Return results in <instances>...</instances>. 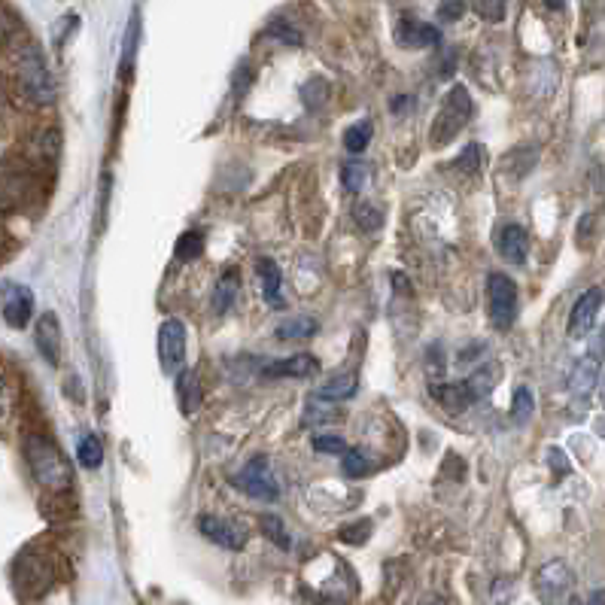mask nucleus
Returning a JSON list of instances; mask_svg holds the SVG:
<instances>
[{
	"label": "nucleus",
	"instance_id": "obj_1",
	"mask_svg": "<svg viewBox=\"0 0 605 605\" xmlns=\"http://www.w3.org/2000/svg\"><path fill=\"white\" fill-rule=\"evenodd\" d=\"M13 67H16V80L22 86V92L34 101V104H52L55 101V83L52 73L40 55V49L34 43H22L13 55Z\"/></svg>",
	"mask_w": 605,
	"mask_h": 605
},
{
	"label": "nucleus",
	"instance_id": "obj_2",
	"mask_svg": "<svg viewBox=\"0 0 605 605\" xmlns=\"http://www.w3.org/2000/svg\"><path fill=\"white\" fill-rule=\"evenodd\" d=\"M25 457H28V466H31V472H34L40 487L55 490V493L70 487V466L64 463L61 450L49 438L31 435L25 441Z\"/></svg>",
	"mask_w": 605,
	"mask_h": 605
},
{
	"label": "nucleus",
	"instance_id": "obj_3",
	"mask_svg": "<svg viewBox=\"0 0 605 605\" xmlns=\"http://www.w3.org/2000/svg\"><path fill=\"white\" fill-rule=\"evenodd\" d=\"M472 95H469V89L466 86H453L447 95H444V101H441V107H438V116H435V122H432V131H429V137H432V146H444V143H450L453 137H457L469 122H472Z\"/></svg>",
	"mask_w": 605,
	"mask_h": 605
},
{
	"label": "nucleus",
	"instance_id": "obj_4",
	"mask_svg": "<svg viewBox=\"0 0 605 605\" xmlns=\"http://www.w3.org/2000/svg\"><path fill=\"white\" fill-rule=\"evenodd\" d=\"M487 311L496 329H508L517 320V286L505 274L487 277Z\"/></svg>",
	"mask_w": 605,
	"mask_h": 605
},
{
	"label": "nucleus",
	"instance_id": "obj_5",
	"mask_svg": "<svg viewBox=\"0 0 605 605\" xmlns=\"http://www.w3.org/2000/svg\"><path fill=\"white\" fill-rule=\"evenodd\" d=\"M232 484H235L238 490H244L247 496L259 499V502H274V499L280 496L277 481H274V475H271L265 457H253V460L232 478Z\"/></svg>",
	"mask_w": 605,
	"mask_h": 605
},
{
	"label": "nucleus",
	"instance_id": "obj_6",
	"mask_svg": "<svg viewBox=\"0 0 605 605\" xmlns=\"http://www.w3.org/2000/svg\"><path fill=\"white\" fill-rule=\"evenodd\" d=\"M186 326L180 320H165L159 326V365L165 374H180L186 365Z\"/></svg>",
	"mask_w": 605,
	"mask_h": 605
},
{
	"label": "nucleus",
	"instance_id": "obj_7",
	"mask_svg": "<svg viewBox=\"0 0 605 605\" xmlns=\"http://www.w3.org/2000/svg\"><path fill=\"white\" fill-rule=\"evenodd\" d=\"M198 529H201L204 539H210L213 545H219L225 551H241L247 545V533H244L238 523H232V520L204 514V517H198Z\"/></svg>",
	"mask_w": 605,
	"mask_h": 605
},
{
	"label": "nucleus",
	"instance_id": "obj_8",
	"mask_svg": "<svg viewBox=\"0 0 605 605\" xmlns=\"http://www.w3.org/2000/svg\"><path fill=\"white\" fill-rule=\"evenodd\" d=\"M569 587H572V572H569V566L560 563V560L542 566L539 575H536V590H539V596H542L545 602L563 599V596L569 593Z\"/></svg>",
	"mask_w": 605,
	"mask_h": 605
},
{
	"label": "nucleus",
	"instance_id": "obj_9",
	"mask_svg": "<svg viewBox=\"0 0 605 605\" xmlns=\"http://www.w3.org/2000/svg\"><path fill=\"white\" fill-rule=\"evenodd\" d=\"M596 381H599V356H596V353H587V356H581V359L575 362L572 377H569L572 399L587 408V399H590Z\"/></svg>",
	"mask_w": 605,
	"mask_h": 605
},
{
	"label": "nucleus",
	"instance_id": "obj_10",
	"mask_svg": "<svg viewBox=\"0 0 605 605\" xmlns=\"http://www.w3.org/2000/svg\"><path fill=\"white\" fill-rule=\"evenodd\" d=\"M599 308H602V292H599V289H587V292L575 301V308H572V314H569V338H584V335L593 329Z\"/></svg>",
	"mask_w": 605,
	"mask_h": 605
},
{
	"label": "nucleus",
	"instance_id": "obj_11",
	"mask_svg": "<svg viewBox=\"0 0 605 605\" xmlns=\"http://www.w3.org/2000/svg\"><path fill=\"white\" fill-rule=\"evenodd\" d=\"M34 341H37L40 356H43L49 365H58V362H61V326H58V317H55L52 311H46V314L37 320Z\"/></svg>",
	"mask_w": 605,
	"mask_h": 605
},
{
	"label": "nucleus",
	"instance_id": "obj_12",
	"mask_svg": "<svg viewBox=\"0 0 605 605\" xmlns=\"http://www.w3.org/2000/svg\"><path fill=\"white\" fill-rule=\"evenodd\" d=\"M496 250H499L502 259L514 262V265L526 262V253H529V235H526V229H520V225H514V222L502 225V229L496 232Z\"/></svg>",
	"mask_w": 605,
	"mask_h": 605
},
{
	"label": "nucleus",
	"instance_id": "obj_13",
	"mask_svg": "<svg viewBox=\"0 0 605 605\" xmlns=\"http://www.w3.org/2000/svg\"><path fill=\"white\" fill-rule=\"evenodd\" d=\"M396 40L399 46L405 49H426V46H438L441 40V31L426 25V22H417V19H405L396 31Z\"/></svg>",
	"mask_w": 605,
	"mask_h": 605
},
{
	"label": "nucleus",
	"instance_id": "obj_14",
	"mask_svg": "<svg viewBox=\"0 0 605 605\" xmlns=\"http://www.w3.org/2000/svg\"><path fill=\"white\" fill-rule=\"evenodd\" d=\"M320 371V362L311 353H295L286 362H271L262 368L265 377H314Z\"/></svg>",
	"mask_w": 605,
	"mask_h": 605
},
{
	"label": "nucleus",
	"instance_id": "obj_15",
	"mask_svg": "<svg viewBox=\"0 0 605 605\" xmlns=\"http://www.w3.org/2000/svg\"><path fill=\"white\" fill-rule=\"evenodd\" d=\"M429 393L438 399V405L447 414H463V411H469V405H475V399L469 396L466 384H453V381L450 384H432Z\"/></svg>",
	"mask_w": 605,
	"mask_h": 605
},
{
	"label": "nucleus",
	"instance_id": "obj_16",
	"mask_svg": "<svg viewBox=\"0 0 605 605\" xmlns=\"http://www.w3.org/2000/svg\"><path fill=\"white\" fill-rule=\"evenodd\" d=\"M31 314H34V295L25 286H16L13 295H10V301L4 305V320L13 329H25L31 323Z\"/></svg>",
	"mask_w": 605,
	"mask_h": 605
},
{
	"label": "nucleus",
	"instance_id": "obj_17",
	"mask_svg": "<svg viewBox=\"0 0 605 605\" xmlns=\"http://www.w3.org/2000/svg\"><path fill=\"white\" fill-rule=\"evenodd\" d=\"M177 399H180V411L186 414V417H192L198 408H201V402H204V393H201V381H198V374L195 371H180L177 374Z\"/></svg>",
	"mask_w": 605,
	"mask_h": 605
},
{
	"label": "nucleus",
	"instance_id": "obj_18",
	"mask_svg": "<svg viewBox=\"0 0 605 605\" xmlns=\"http://www.w3.org/2000/svg\"><path fill=\"white\" fill-rule=\"evenodd\" d=\"M235 298H238V271L235 268H225L213 286V311L222 317L235 308Z\"/></svg>",
	"mask_w": 605,
	"mask_h": 605
},
{
	"label": "nucleus",
	"instance_id": "obj_19",
	"mask_svg": "<svg viewBox=\"0 0 605 605\" xmlns=\"http://www.w3.org/2000/svg\"><path fill=\"white\" fill-rule=\"evenodd\" d=\"M256 274H259V283H262V292L268 298V305L271 308H283V298H280L283 274H280V268L271 259H259L256 262Z\"/></svg>",
	"mask_w": 605,
	"mask_h": 605
},
{
	"label": "nucleus",
	"instance_id": "obj_20",
	"mask_svg": "<svg viewBox=\"0 0 605 605\" xmlns=\"http://www.w3.org/2000/svg\"><path fill=\"white\" fill-rule=\"evenodd\" d=\"M317 329H320V323L314 320V317H289V320H283L280 326H277V338L280 341H308V338H314L317 335Z\"/></svg>",
	"mask_w": 605,
	"mask_h": 605
},
{
	"label": "nucleus",
	"instance_id": "obj_21",
	"mask_svg": "<svg viewBox=\"0 0 605 605\" xmlns=\"http://www.w3.org/2000/svg\"><path fill=\"white\" fill-rule=\"evenodd\" d=\"M499 365H481L472 377H469V381H463L466 384V390H469V396L478 402V399H487L490 393H493V387H496V381H499Z\"/></svg>",
	"mask_w": 605,
	"mask_h": 605
},
{
	"label": "nucleus",
	"instance_id": "obj_22",
	"mask_svg": "<svg viewBox=\"0 0 605 605\" xmlns=\"http://www.w3.org/2000/svg\"><path fill=\"white\" fill-rule=\"evenodd\" d=\"M356 393V377L350 374H341V377H332L329 384H323L317 390V399H326V402H344Z\"/></svg>",
	"mask_w": 605,
	"mask_h": 605
},
{
	"label": "nucleus",
	"instance_id": "obj_23",
	"mask_svg": "<svg viewBox=\"0 0 605 605\" xmlns=\"http://www.w3.org/2000/svg\"><path fill=\"white\" fill-rule=\"evenodd\" d=\"M371 134H374V128H371V122H368V119H359L356 125H350V128H347V134H344V146H347V153L359 156L362 149L371 143Z\"/></svg>",
	"mask_w": 605,
	"mask_h": 605
},
{
	"label": "nucleus",
	"instance_id": "obj_24",
	"mask_svg": "<svg viewBox=\"0 0 605 605\" xmlns=\"http://www.w3.org/2000/svg\"><path fill=\"white\" fill-rule=\"evenodd\" d=\"M368 180H371L368 162H347V165L341 168V183H344L350 192H362V189L368 186Z\"/></svg>",
	"mask_w": 605,
	"mask_h": 605
},
{
	"label": "nucleus",
	"instance_id": "obj_25",
	"mask_svg": "<svg viewBox=\"0 0 605 605\" xmlns=\"http://www.w3.org/2000/svg\"><path fill=\"white\" fill-rule=\"evenodd\" d=\"M77 457H80V466L86 469H98L104 463V447L95 435H86L80 438V447H77Z\"/></svg>",
	"mask_w": 605,
	"mask_h": 605
},
{
	"label": "nucleus",
	"instance_id": "obj_26",
	"mask_svg": "<svg viewBox=\"0 0 605 605\" xmlns=\"http://www.w3.org/2000/svg\"><path fill=\"white\" fill-rule=\"evenodd\" d=\"M533 393H529L526 387H517L514 390V399H511V420L517 423V426H523V423H529V417H533Z\"/></svg>",
	"mask_w": 605,
	"mask_h": 605
},
{
	"label": "nucleus",
	"instance_id": "obj_27",
	"mask_svg": "<svg viewBox=\"0 0 605 605\" xmlns=\"http://www.w3.org/2000/svg\"><path fill=\"white\" fill-rule=\"evenodd\" d=\"M259 529H262V533H265L277 548H289V533H286V526H283V517H277V514H262V517H259Z\"/></svg>",
	"mask_w": 605,
	"mask_h": 605
},
{
	"label": "nucleus",
	"instance_id": "obj_28",
	"mask_svg": "<svg viewBox=\"0 0 605 605\" xmlns=\"http://www.w3.org/2000/svg\"><path fill=\"white\" fill-rule=\"evenodd\" d=\"M174 253H177L180 262H192V259H198V256L204 253V235H201V232H186V235H180Z\"/></svg>",
	"mask_w": 605,
	"mask_h": 605
},
{
	"label": "nucleus",
	"instance_id": "obj_29",
	"mask_svg": "<svg viewBox=\"0 0 605 605\" xmlns=\"http://www.w3.org/2000/svg\"><path fill=\"white\" fill-rule=\"evenodd\" d=\"M353 219L359 222L362 232H377L384 225V213L377 210L374 204H356L353 207Z\"/></svg>",
	"mask_w": 605,
	"mask_h": 605
},
{
	"label": "nucleus",
	"instance_id": "obj_30",
	"mask_svg": "<svg viewBox=\"0 0 605 605\" xmlns=\"http://www.w3.org/2000/svg\"><path fill=\"white\" fill-rule=\"evenodd\" d=\"M341 469H344L347 478H365V475L371 472V463H368L365 453H359V450H347L344 457H341Z\"/></svg>",
	"mask_w": 605,
	"mask_h": 605
},
{
	"label": "nucleus",
	"instance_id": "obj_31",
	"mask_svg": "<svg viewBox=\"0 0 605 605\" xmlns=\"http://www.w3.org/2000/svg\"><path fill=\"white\" fill-rule=\"evenodd\" d=\"M137 31H140V22H137V19H131V25H128V34H125V55H122V77H125V80H131V70H134Z\"/></svg>",
	"mask_w": 605,
	"mask_h": 605
},
{
	"label": "nucleus",
	"instance_id": "obj_32",
	"mask_svg": "<svg viewBox=\"0 0 605 605\" xmlns=\"http://www.w3.org/2000/svg\"><path fill=\"white\" fill-rule=\"evenodd\" d=\"M314 450L326 453V457H344L347 441L341 435H314Z\"/></svg>",
	"mask_w": 605,
	"mask_h": 605
},
{
	"label": "nucleus",
	"instance_id": "obj_33",
	"mask_svg": "<svg viewBox=\"0 0 605 605\" xmlns=\"http://www.w3.org/2000/svg\"><path fill=\"white\" fill-rule=\"evenodd\" d=\"M301 98H305V104L311 107V110H317V107H323L326 104V98H329V86H326V80H311V83H305V89H301Z\"/></svg>",
	"mask_w": 605,
	"mask_h": 605
},
{
	"label": "nucleus",
	"instance_id": "obj_34",
	"mask_svg": "<svg viewBox=\"0 0 605 605\" xmlns=\"http://www.w3.org/2000/svg\"><path fill=\"white\" fill-rule=\"evenodd\" d=\"M368 536H371V520L347 523L341 529V542H347V545H362V542H368Z\"/></svg>",
	"mask_w": 605,
	"mask_h": 605
},
{
	"label": "nucleus",
	"instance_id": "obj_35",
	"mask_svg": "<svg viewBox=\"0 0 605 605\" xmlns=\"http://www.w3.org/2000/svg\"><path fill=\"white\" fill-rule=\"evenodd\" d=\"M332 417H338V408L329 405V402H317V399H311L308 408H305V420H308V423H329Z\"/></svg>",
	"mask_w": 605,
	"mask_h": 605
},
{
	"label": "nucleus",
	"instance_id": "obj_36",
	"mask_svg": "<svg viewBox=\"0 0 605 605\" xmlns=\"http://www.w3.org/2000/svg\"><path fill=\"white\" fill-rule=\"evenodd\" d=\"M505 4H508V0H478L475 10H478V16L487 19V22H502V16H505Z\"/></svg>",
	"mask_w": 605,
	"mask_h": 605
},
{
	"label": "nucleus",
	"instance_id": "obj_37",
	"mask_svg": "<svg viewBox=\"0 0 605 605\" xmlns=\"http://www.w3.org/2000/svg\"><path fill=\"white\" fill-rule=\"evenodd\" d=\"M463 13H466V0H441V7H438V16L444 22H457Z\"/></svg>",
	"mask_w": 605,
	"mask_h": 605
},
{
	"label": "nucleus",
	"instance_id": "obj_38",
	"mask_svg": "<svg viewBox=\"0 0 605 605\" xmlns=\"http://www.w3.org/2000/svg\"><path fill=\"white\" fill-rule=\"evenodd\" d=\"M457 165H460L463 171H478V168H481V146H478V143H469V146L463 149V156L457 159Z\"/></svg>",
	"mask_w": 605,
	"mask_h": 605
},
{
	"label": "nucleus",
	"instance_id": "obj_39",
	"mask_svg": "<svg viewBox=\"0 0 605 605\" xmlns=\"http://www.w3.org/2000/svg\"><path fill=\"white\" fill-rule=\"evenodd\" d=\"M268 34H271V37H277L280 43H289V46H298V43H301V34H298L295 28L283 25V22H274V25L268 28Z\"/></svg>",
	"mask_w": 605,
	"mask_h": 605
},
{
	"label": "nucleus",
	"instance_id": "obj_40",
	"mask_svg": "<svg viewBox=\"0 0 605 605\" xmlns=\"http://www.w3.org/2000/svg\"><path fill=\"white\" fill-rule=\"evenodd\" d=\"M548 463L554 466V472H560V475H566L569 472V460H566V453L560 450V447H551V457H548Z\"/></svg>",
	"mask_w": 605,
	"mask_h": 605
},
{
	"label": "nucleus",
	"instance_id": "obj_41",
	"mask_svg": "<svg viewBox=\"0 0 605 605\" xmlns=\"http://www.w3.org/2000/svg\"><path fill=\"white\" fill-rule=\"evenodd\" d=\"M250 80H253V73H250V67L244 64V67L238 70V77H235V89H238V92H247V89H250Z\"/></svg>",
	"mask_w": 605,
	"mask_h": 605
},
{
	"label": "nucleus",
	"instance_id": "obj_42",
	"mask_svg": "<svg viewBox=\"0 0 605 605\" xmlns=\"http://www.w3.org/2000/svg\"><path fill=\"white\" fill-rule=\"evenodd\" d=\"M408 107H411V98H396V101H393V110H396V113H399V110H408Z\"/></svg>",
	"mask_w": 605,
	"mask_h": 605
},
{
	"label": "nucleus",
	"instance_id": "obj_43",
	"mask_svg": "<svg viewBox=\"0 0 605 605\" xmlns=\"http://www.w3.org/2000/svg\"><path fill=\"white\" fill-rule=\"evenodd\" d=\"M587 605H605V590H596L593 596H590V602Z\"/></svg>",
	"mask_w": 605,
	"mask_h": 605
},
{
	"label": "nucleus",
	"instance_id": "obj_44",
	"mask_svg": "<svg viewBox=\"0 0 605 605\" xmlns=\"http://www.w3.org/2000/svg\"><path fill=\"white\" fill-rule=\"evenodd\" d=\"M602 405H605V374H602Z\"/></svg>",
	"mask_w": 605,
	"mask_h": 605
},
{
	"label": "nucleus",
	"instance_id": "obj_45",
	"mask_svg": "<svg viewBox=\"0 0 605 605\" xmlns=\"http://www.w3.org/2000/svg\"><path fill=\"white\" fill-rule=\"evenodd\" d=\"M432 605H444V599H435V602H432Z\"/></svg>",
	"mask_w": 605,
	"mask_h": 605
}]
</instances>
